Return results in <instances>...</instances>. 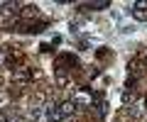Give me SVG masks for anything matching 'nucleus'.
I'll use <instances>...</instances> for the list:
<instances>
[{"mask_svg":"<svg viewBox=\"0 0 147 122\" xmlns=\"http://www.w3.org/2000/svg\"><path fill=\"white\" fill-rule=\"evenodd\" d=\"M110 5V3H108V0H96V3H86V10H105V7H108Z\"/></svg>","mask_w":147,"mask_h":122,"instance_id":"nucleus-4","label":"nucleus"},{"mask_svg":"<svg viewBox=\"0 0 147 122\" xmlns=\"http://www.w3.org/2000/svg\"><path fill=\"white\" fill-rule=\"evenodd\" d=\"M76 100H66V103H61V105H59V110H61V117L64 120H66V117H71L74 112H76Z\"/></svg>","mask_w":147,"mask_h":122,"instance_id":"nucleus-2","label":"nucleus"},{"mask_svg":"<svg viewBox=\"0 0 147 122\" xmlns=\"http://www.w3.org/2000/svg\"><path fill=\"white\" fill-rule=\"evenodd\" d=\"M15 81H20V83H25V81H30V71H25V69H20V71H15Z\"/></svg>","mask_w":147,"mask_h":122,"instance_id":"nucleus-5","label":"nucleus"},{"mask_svg":"<svg viewBox=\"0 0 147 122\" xmlns=\"http://www.w3.org/2000/svg\"><path fill=\"white\" fill-rule=\"evenodd\" d=\"M132 15H135V20H140V22L147 20V3H145V0L132 3Z\"/></svg>","mask_w":147,"mask_h":122,"instance_id":"nucleus-1","label":"nucleus"},{"mask_svg":"<svg viewBox=\"0 0 147 122\" xmlns=\"http://www.w3.org/2000/svg\"><path fill=\"white\" fill-rule=\"evenodd\" d=\"M47 120H49V122H64L59 105H49V107H47Z\"/></svg>","mask_w":147,"mask_h":122,"instance_id":"nucleus-3","label":"nucleus"},{"mask_svg":"<svg viewBox=\"0 0 147 122\" xmlns=\"http://www.w3.org/2000/svg\"><path fill=\"white\" fill-rule=\"evenodd\" d=\"M39 115H42V107H32V110H30V117H32V120H37Z\"/></svg>","mask_w":147,"mask_h":122,"instance_id":"nucleus-6","label":"nucleus"}]
</instances>
